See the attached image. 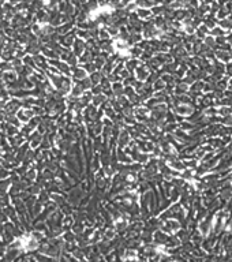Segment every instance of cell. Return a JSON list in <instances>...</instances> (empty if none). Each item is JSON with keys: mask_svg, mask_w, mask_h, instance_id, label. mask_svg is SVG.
I'll list each match as a JSON object with an SVG mask.
<instances>
[]
</instances>
